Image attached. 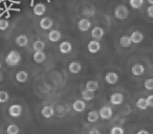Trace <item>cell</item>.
<instances>
[{
	"label": "cell",
	"mask_w": 153,
	"mask_h": 134,
	"mask_svg": "<svg viewBox=\"0 0 153 134\" xmlns=\"http://www.w3.org/2000/svg\"><path fill=\"white\" fill-rule=\"evenodd\" d=\"M20 62H21V55L16 50H12L11 53H7L5 58V63L9 66H16Z\"/></svg>",
	"instance_id": "cell-1"
},
{
	"label": "cell",
	"mask_w": 153,
	"mask_h": 134,
	"mask_svg": "<svg viewBox=\"0 0 153 134\" xmlns=\"http://www.w3.org/2000/svg\"><path fill=\"white\" fill-rule=\"evenodd\" d=\"M114 15H115V18L119 20H125L128 18L129 16V10L126 5H117L114 10Z\"/></svg>",
	"instance_id": "cell-2"
},
{
	"label": "cell",
	"mask_w": 153,
	"mask_h": 134,
	"mask_svg": "<svg viewBox=\"0 0 153 134\" xmlns=\"http://www.w3.org/2000/svg\"><path fill=\"white\" fill-rule=\"evenodd\" d=\"M99 112V116L100 118L103 119H110L112 117V109L110 108L109 106H104L100 109Z\"/></svg>",
	"instance_id": "cell-3"
},
{
	"label": "cell",
	"mask_w": 153,
	"mask_h": 134,
	"mask_svg": "<svg viewBox=\"0 0 153 134\" xmlns=\"http://www.w3.org/2000/svg\"><path fill=\"white\" fill-rule=\"evenodd\" d=\"M9 113L12 117H19L22 114V107L20 105H12L9 109Z\"/></svg>",
	"instance_id": "cell-4"
},
{
	"label": "cell",
	"mask_w": 153,
	"mask_h": 134,
	"mask_svg": "<svg viewBox=\"0 0 153 134\" xmlns=\"http://www.w3.org/2000/svg\"><path fill=\"white\" fill-rule=\"evenodd\" d=\"M78 27L81 32H87L90 27H91V22L88 19L84 18V19H81L78 23Z\"/></svg>",
	"instance_id": "cell-5"
},
{
	"label": "cell",
	"mask_w": 153,
	"mask_h": 134,
	"mask_svg": "<svg viewBox=\"0 0 153 134\" xmlns=\"http://www.w3.org/2000/svg\"><path fill=\"white\" fill-rule=\"evenodd\" d=\"M103 36H104V30H103L102 27H100V26H96L94 28H92V30H91V37L96 41H98V40H100V39H102Z\"/></svg>",
	"instance_id": "cell-6"
},
{
	"label": "cell",
	"mask_w": 153,
	"mask_h": 134,
	"mask_svg": "<svg viewBox=\"0 0 153 134\" xmlns=\"http://www.w3.org/2000/svg\"><path fill=\"white\" fill-rule=\"evenodd\" d=\"M87 48H88V51H89V53H98V51L100 50L101 44H100V42H99V41L92 40V41H90V42L88 43Z\"/></svg>",
	"instance_id": "cell-7"
},
{
	"label": "cell",
	"mask_w": 153,
	"mask_h": 134,
	"mask_svg": "<svg viewBox=\"0 0 153 134\" xmlns=\"http://www.w3.org/2000/svg\"><path fill=\"white\" fill-rule=\"evenodd\" d=\"M124 101V96L123 94L119 93V92H115V93H112L110 96V102L112 105H121Z\"/></svg>",
	"instance_id": "cell-8"
},
{
	"label": "cell",
	"mask_w": 153,
	"mask_h": 134,
	"mask_svg": "<svg viewBox=\"0 0 153 134\" xmlns=\"http://www.w3.org/2000/svg\"><path fill=\"white\" fill-rule=\"evenodd\" d=\"M105 80H106L107 83L110 84V85H114V84L119 81V76H117V73L110 71V73H107L106 77H105Z\"/></svg>",
	"instance_id": "cell-9"
},
{
	"label": "cell",
	"mask_w": 153,
	"mask_h": 134,
	"mask_svg": "<svg viewBox=\"0 0 153 134\" xmlns=\"http://www.w3.org/2000/svg\"><path fill=\"white\" fill-rule=\"evenodd\" d=\"M72 108H74V110L76 111V112H83L86 108V104L84 101L78 100L72 104Z\"/></svg>",
	"instance_id": "cell-10"
},
{
	"label": "cell",
	"mask_w": 153,
	"mask_h": 134,
	"mask_svg": "<svg viewBox=\"0 0 153 134\" xmlns=\"http://www.w3.org/2000/svg\"><path fill=\"white\" fill-rule=\"evenodd\" d=\"M143 39H144V36H143L142 33L138 32V30H135V32H133L131 34V36H130V40H131V43H135V44H137V43H140L143 41Z\"/></svg>",
	"instance_id": "cell-11"
},
{
	"label": "cell",
	"mask_w": 153,
	"mask_h": 134,
	"mask_svg": "<svg viewBox=\"0 0 153 134\" xmlns=\"http://www.w3.org/2000/svg\"><path fill=\"white\" fill-rule=\"evenodd\" d=\"M53 20L48 17H44L40 20V27L43 28V30H49L53 26Z\"/></svg>",
	"instance_id": "cell-12"
},
{
	"label": "cell",
	"mask_w": 153,
	"mask_h": 134,
	"mask_svg": "<svg viewBox=\"0 0 153 134\" xmlns=\"http://www.w3.org/2000/svg\"><path fill=\"white\" fill-rule=\"evenodd\" d=\"M16 44L20 47H25L27 46L28 44V39L25 35H20V36L16 37V40H15Z\"/></svg>",
	"instance_id": "cell-13"
},
{
	"label": "cell",
	"mask_w": 153,
	"mask_h": 134,
	"mask_svg": "<svg viewBox=\"0 0 153 134\" xmlns=\"http://www.w3.org/2000/svg\"><path fill=\"white\" fill-rule=\"evenodd\" d=\"M46 12V7L43 3H37L34 7V14L36 16H42Z\"/></svg>",
	"instance_id": "cell-14"
},
{
	"label": "cell",
	"mask_w": 153,
	"mask_h": 134,
	"mask_svg": "<svg viewBox=\"0 0 153 134\" xmlns=\"http://www.w3.org/2000/svg\"><path fill=\"white\" fill-rule=\"evenodd\" d=\"M69 71L71 73H79L80 71L82 70V65L81 63H79V62H71V63L69 64Z\"/></svg>",
	"instance_id": "cell-15"
},
{
	"label": "cell",
	"mask_w": 153,
	"mask_h": 134,
	"mask_svg": "<svg viewBox=\"0 0 153 134\" xmlns=\"http://www.w3.org/2000/svg\"><path fill=\"white\" fill-rule=\"evenodd\" d=\"M15 78H16V80H17V82H19V83H24V82H26L28 80V73L24 70H20L16 73Z\"/></svg>",
	"instance_id": "cell-16"
},
{
	"label": "cell",
	"mask_w": 153,
	"mask_h": 134,
	"mask_svg": "<svg viewBox=\"0 0 153 134\" xmlns=\"http://www.w3.org/2000/svg\"><path fill=\"white\" fill-rule=\"evenodd\" d=\"M131 71L134 76H142L143 73H145V67L142 64H134V65L132 66Z\"/></svg>",
	"instance_id": "cell-17"
},
{
	"label": "cell",
	"mask_w": 153,
	"mask_h": 134,
	"mask_svg": "<svg viewBox=\"0 0 153 134\" xmlns=\"http://www.w3.org/2000/svg\"><path fill=\"white\" fill-rule=\"evenodd\" d=\"M59 49H60V51H61L62 53H70V51H71L72 45L70 44L68 41H64V42H62L61 44H60Z\"/></svg>",
	"instance_id": "cell-18"
},
{
	"label": "cell",
	"mask_w": 153,
	"mask_h": 134,
	"mask_svg": "<svg viewBox=\"0 0 153 134\" xmlns=\"http://www.w3.org/2000/svg\"><path fill=\"white\" fill-rule=\"evenodd\" d=\"M53 112H55V111H53V108L51 106H45V107H43L42 110H41V114H42L45 118H51L53 115Z\"/></svg>",
	"instance_id": "cell-19"
},
{
	"label": "cell",
	"mask_w": 153,
	"mask_h": 134,
	"mask_svg": "<svg viewBox=\"0 0 153 134\" xmlns=\"http://www.w3.org/2000/svg\"><path fill=\"white\" fill-rule=\"evenodd\" d=\"M33 59H34V61L36 63H43L45 61V59H46V55L43 51H36L34 53V56H33Z\"/></svg>",
	"instance_id": "cell-20"
},
{
	"label": "cell",
	"mask_w": 153,
	"mask_h": 134,
	"mask_svg": "<svg viewBox=\"0 0 153 134\" xmlns=\"http://www.w3.org/2000/svg\"><path fill=\"white\" fill-rule=\"evenodd\" d=\"M48 39L51 42H58V41H60V39H61V33L57 30H51L48 34Z\"/></svg>",
	"instance_id": "cell-21"
},
{
	"label": "cell",
	"mask_w": 153,
	"mask_h": 134,
	"mask_svg": "<svg viewBox=\"0 0 153 134\" xmlns=\"http://www.w3.org/2000/svg\"><path fill=\"white\" fill-rule=\"evenodd\" d=\"M99 88V83L97 81H88L86 83V90L90 92H94L97 91Z\"/></svg>",
	"instance_id": "cell-22"
},
{
	"label": "cell",
	"mask_w": 153,
	"mask_h": 134,
	"mask_svg": "<svg viewBox=\"0 0 153 134\" xmlns=\"http://www.w3.org/2000/svg\"><path fill=\"white\" fill-rule=\"evenodd\" d=\"M99 118H100V116H99V112L96 110L90 111V112L87 114V121H89V123H96Z\"/></svg>",
	"instance_id": "cell-23"
},
{
	"label": "cell",
	"mask_w": 153,
	"mask_h": 134,
	"mask_svg": "<svg viewBox=\"0 0 153 134\" xmlns=\"http://www.w3.org/2000/svg\"><path fill=\"white\" fill-rule=\"evenodd\" d=\"M82 96V98H83V101H86V102H89V101L94 100V92H90L88 91V90H83L81 93Z\"/></svg>",
	"instance_id": "cell-24"
},
{
	"label": "cell",
	"mask_w": 153,
	"mask_h": 134,
	"mask_svg": "<svg viewBox=\"0 0 153 134\" xmlns=\"http://www.w3.org/2000/svg\"><path fill=\"white\" fill-rule=\"evenodd\" d=\"M33 48H34L35 53L36 51H42L45 48V43L41 40H37L36 42H34L33 44Z\"/></svg>",
	"instance_id": "cell-25"
},
{
	"label": "cell",
	"mask_w": 153,
	"mask_h": 134,
	"mask_svg": "<svg viewBox=\"0 0 153 134\" xmlns=\"http://www.w3.org/2000/svg\"><path fill=\"white\" fill-rule=\"evenodd\" d=\"M120 44H121L122 47H130V45L132 44L131 40H130L129 36H123L121 39H120Z\"/></svg>",
	"instance_id": "cell-26"
},
{
	"label": "cell",
	"mask_w": 153,
	"mask_h": 134,
	"mask_svg": "<svg viewBox=\"0 0 153 134\" xmlns=\"http://www.w3.org/2000/svg\"><path fill=\"white\" fill-rule=\"evenodd\" d=\"M19 127L17 125H15V124H11L7 128V134H19Z\"/></svg>",
	"instance_id": "cell-27"
},
{
	"label": "cell",
	"mask_w": 153,
	"mask_h": 134,
	"mask_svg": "<svg viewBox=\"0 0 153 134\" xmlns=\"http://www.w3.org/2000/svg\"><path fill=\"white\" fill-rule=\"evenodd\" d=\"M136 107H137L138 109H140V110H146V109L148 108L147 103H146V98H138L137 102H136Z\"/></svg>",
	"instance_id": "cell-28"
},
{
	"label": "cell",
	"mask_w": 153,
	"mask_h": 134,
	"mask_svg": "<svg viewBox=\"0 0 153 134\" xmlns=\"http://www.w3.org/2000/svg\"><path fill=\"white\" fill-rule=\"evenodd\" d=\"M129 3L133 9H140L144 3V0H129Z\"/></svg>",
	"instance_id": "cell-29"
},
{
	"label": "cell",
	"mask_w": 153,
	"mask_h": 134,
	"mask_svg": "<svg viewBox=\"0 0 153 134\" xmlns=\"http://www.w3.org/2000/svg\"><path fill=\"white\" fill-rule=\"evenodd\" d=\"M9 93L7 91H0V103H5L9 101Z\"/></svg>",
	"instance_id": "cell-30"
},
{
	"label": "cell",
	"mask_w": 153,
	"mask_h": 134,
	"mask_svg": "<svg viewBox=\"0 0 153 134\" xmlns=\"http://www.w3.org/2000/svg\"><path fill=\"white\" fill-rule=\"evenodd\" d=\"M9 25V21L7 19H0V30H5Z\"/></svg>",
	"instance_id": "cell-31"
},
{
	"label": "cell",
	"mask_w": 153,
	"mask_h": 134,
	"mask_svg": "<svg viewBox=\"0 0 153 134\" xmlns=\"http://www.w3.org/2000/svg\"><path fill=\"white\" fill-rule=\"evenodd\" d=\"M145 88L147 90H152L153 89V79H148L145 81Z\"/></svg>",
	"instance_id": "cell-32"
},
{
	"label": "cell",
	"mask_w": 153,
	"mask_h": 134,
	"mask_svg": "<svg viewBox=\"0 0 153 134\" xmlns=\"http://www.w3.org/2000/svg\"><path fill=\"white\" fill-rule=\"evenodd\" d=\"M110 134H124V129L121 127H113L110 130Z\"/></svg>",
	"instance_id": "cell-33"
},
{
	"label": "cell",
	"mask_w": 153,
	"mask_h": 134,
	"mask_svg": "<svg viewBox=\"0 0 153 134\" xmlns=\"http://www.w3.org/2000/svg\"><path fill=\"white\" fill-rule=\"evenodd\" d=\"M146 103L148 107H153V96H149L146 98Z\"/></svg>",
	"instance_id": "cell-34"
},
{
	"label": "cell",
	"mask_w": 153,
	"mask_h": 134,
	"mask_svg": "<svg viewBox=\"0 0 153 134\" xmlns=\"http://www.w3.org/2000/svg\"><path fill=\"white\" fill-rule=\"evenodd\" d=\"M148 15H149V17L153 18V7L152 5H150V7H148Z\"/></svg>",
	"instance_id": "cell-35"
},
{
	"label": "cell",
	"mask_w": 153,
	"mask_h": 134,
	"mask_svg": "<svg viewBox=\"0 0 153 134\" xmlns=\"http://www.w3.org/2000/svg\"><path fill=\"white\" fill-rule=\"evenodd\" d=\"M88 134H101V132L98 129H91L88 132Z\"/></svg>",
	"instance_id": "cell-36"
},
{
	"label": "cell",
	"mask_w": 153,
	"mask_h": 134,
	"mask_svg": "<svg viewBox=\"0 0 153 134\" xmlns=\"http://www.w3.org/2000/svg\"><path fill=\"white\" fill-rule=\"evenodd\" d=\"M137 134H150V133L147 130H140V131L137 132Z\"/></svg>",
	"instance_id": "cell-37"
},
{
	"label": "cell",
	"mask_w": 153,
	"mask_h": 134,
	"mask_svg": "<svg viewBox=\"0 0 153 134\" xmlns=\"http://www.w3.org/2000/svg\"><path fill=\"white\" fill-rule=\"evenodd\" d=\"M148 2L150 3L151 5H152V4H153V0H148Z\"/></svg>",
	"instance_id": "cell-38"
},
{
	"label": "cell",
	"mask_w": 153,
	"mask_h": 134,
	"mask_svg": "<svg viewBox=\"0 0 153 134\" xmlns=\"http://www.w3.org/2000/svg\"><path fill=\"white\" fill-rule=\"evenodd\" d=\"M1 14H2V13H1V11H0V16H1Z\"/></svg>",
	"instance_id": "cell-39"
},
{
	"label": "cell",
	"mask_w": 153,
	"mask_h": 134,
	"mask_svg": "<svg viewBox=\"0 0 153 134\" xmlns=\"http://www.w3.org/2000/svg\"><path fill=\"white\" fill-rule=\"evenodd\" d=\"M0 68H1V63H0Z\"/></svg>",
	"instance_id": "cell-40"
}]
</instances>
